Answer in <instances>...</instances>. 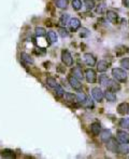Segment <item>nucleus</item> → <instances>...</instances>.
Returning <instances> with one entry per match:
<instances>
[{
	"instance_id": "obj_33",
	"label": "nucleus",
	"mask_w": 129,
	"mask_h": 159,
	"mask_svg": "<svg viewBox=\"0 0 129 159\" xmlns=\"http://www.w3.org/2000/svg\"><path fill=\"white\" fill-rule=\"evenodd\" d=\"M121 66L125 69H129V57H125L121 60Z\"/></svg>"
},
{
	"instance_id": "obj_17",
	"label": "nucleus",
	"mask_w": 129,
	"mask_h": 159,
	"mask_svg": "<svg viewBox=\"0 0 129 159\" xmlns=\"http://www.w3.org/2000/svg\"><path fill=\"white\" fill-rule=\"evenodd\" d=\"M21 59H22L23 62L26 63V64H34L32 57H31L28 53H26V52H22V53H21Z\"/></svg>"
},
{
	"instance_id": "obj_16",
	"label": "nucleus",
	"mask_w": 129,
	"mask_h": 159,
	"mask_svg": "<svg viewBox=\"0 0 129 159\" xmlns=\"http://www.w3.org/2000/svg\"><path fill=\"white\" fill-rule=\"evenodd\" d=\"M90 131H92V133L94 134V135H99V133H100L101 131V126L99 122H94V123H92L90 125Z\"/></svg>"
},
{
	"instance_id": "obj_9",
	"label": "nucleus",
	"mask_w": 129,
	"mask_h": 159,
	"mask_svg": "<svg viewBox=\"0 0 129 159\" xmlns=\"http://www.w3.org/2000/svg\"><path fill=\"white\" fill-rule=\"evenodd\" d=\"M107 89L112 92H117V91L121 90V85L116 81V80H111L109 79V82L107 85Z\"/></svg>"
},
{
	"instance_id": "obj_30",
	"label": "nucleus",
	"mask_w": 129,
	"mask_h": 159,
	"mask_svg": "<svg viewBox=\"0 0 129 159\" xmlns=\"http://www.w3.org/2000/svg\"><path fill=\"white\" fill-rule=\"evenodd\" d=\"M36 35L38 37H44L46 35V30L43 27H37L36 28Z\"/></svg>"
},
{
	"instance_id": "obj_13",
	"label": "nucleus",
	"mask_w": 129,
	"mask_h": 159,
	"mask_svg": "<svg viewBox=\"0 0 129 159\" xmlns=\"http://www.w3.org/2000/svg\"><path fill=\"white\" fill-rule=\"evenodd\" d=\"M128 111H129V105L127 103H121V104L117 106V113L123 115V116H125Z\"/></svg>"
},
{
	"instance_id": "obj_8",
	"label": "nucleus",
	"mask_w": 129,
	"mask_h": 159,
	"mask_svg": "<svg viewBox=\"0 0 129 159\" xmlns=\"http://www.w3.org/2000/svg\"><path fill=\"white\" fill-rule=\"evenodd\" d=\"M69 27L72 31H76L78 29L81 27V21L78 19V17H73V19H70L69 20Z\"/></svg>"
},
{
	"instance_id": "obj_23",
	"label": "nucleus",
	"mask_w": 129,
	"mask_h": 159,
	"mask_svg": "<svg viewBox=\"0 0 129 159\" xmlns=\"http://www.w3.org/2000/svg\"><path fill=\"white\" fill-rule=\"evenodd\" d=\"M108 82H109V78H108L107 75H100V76H99V83H100L101 85L107 87Z\"/></svg>"
},
{
	"instance_id": "obj_38",
	"label": "nucleus",
	"mask_w": 129,
	"mask_h": 159,
	"mask_svg": "<svg viewBox=\"0 0 129 159\" xmlns=\"http://www.w3.org/2000/svg\"><path fill=\"white\" fill-rule=\"evenodd\" d=\"M123 4L126 8H129V0H123Z\"/></svg>"
},
{
	"instance_id": "obj_1",
	"label": "nucleus",
	"mask_w": 129,
	"mask_h": 159,
	"mask_svg": "<svg viewBox=\"0 0 129 159\" xmlns=\"http://www.w3.org/2000/svg\"><path fill=\"white\" fill-rule=\"evenodd\" d=\"M112 76L114 77L115 80L125 82L127 80V74L123 68H113L112 69Z\"/></svg>"
},
{
	"instance_id": "obj_7",
	"label": "nucleus",
	"mask_w": 129,
	"mask_h": 159,
	"mask_svg": "<svg viewBox=\"0 0 129 159\" xmlns=\"http://www.w3.org/2000/svg\"><path fill=\"white\" fill-rule=\"evenodd\" d=\"M116 135H117V139L121 141V143H126L129 144V133L124 130H118L116 132Z\"/></svg>"
},
{
	"instance_id": "obj_28",
	"label": "nucleus",
	"mask_w": 129,
	"mask_h": 159,
	"mask_svg": "<svg viewBox=\"0 0 129 159\" xmlns=\"http://www.w3.org/2000/svg\"><path fill=\"white\" fill-rule=\"evenodd\" d=\"M84 4L86 7L87 10H92V9L95 8V1L94 0H84Z\"/></svg>"
},
{
	"instance_id": "obj_37",
	"label": "nucleus",
	"mask_w": 129,
	"mask_h": 159,
	"mask_svg": "<svg viewBox=\"0 0 129 159\" xmlns=\"http://www.w3.org/2000/svg\"><path fill=\"white\" fill-rule=\"evenodd\" d=\"M104 10V4H100V8L98 7V9H97V12H99V13H101V12Z\"/></svg>"
},
{
	"instance_id": "obj_22",
	"label": "nucleus",
	"mask_w": 129,
	"mask_h": 159,
	"mask_svg": "<svg viewBox=\"0 0 129 159\" xmlns=\"http://www.w3.org/2000/svg\"><path fill=\"white\" fill-rule=\"evenodd\" d=\"M46 83L50 88H56L57 85H58V82H57V80L53 77H48V79H46Z\"/></svg>"
},
{
	"instance_id": "obj_12",
	"label": "nucleus",
	"mask_w": 129,
	"mask_h": 159,
	"mask_svg": "<svg viewBox=\"0 0 129 159\" xmlns=\"http://www.w3.org/2000/svg\"><path fill=\"white\" fill-rule=\"evenodd\" d=\"M84 61L88 66H95L96 65V57L94 56L93 54L90 53H85L84 54Z\"/></svg>"
},
{
	"instance_id": "obj_39",
	"label": "nucleus",
	"mask_w": 129,
	"mask_h": 159,
	"mask_svg": "<svg viewBox=\"0 0 129 159\" xmlns=\"http://www.w3.org/2000/svg\"><path fill=\"white\" fill-rule=\"evenodd\" d=\"M98 1H99V0H98Z\"/></svg>"
},
{
	"instance_id": "obj_25",
	"label": "nucleus",
	"mask_w": 129,
	"mask_h": 159,
	"mask_svg": "<svg viewBox=\"0 0 129 159\" xmlns=\"http://www.w3.org/2000/svg\"><path fill=\"white\" fill-rule=\"evenodd\" d=\"M72 8L76 11L82 9V1L81 0H72Z\"/></svg>"
},
{
	"instance_id": "obj_15",
	"label": "nucleus",
	"mask_w": 129,
	"mask_h": 159,
	"mask_svg": "<svg viewBox=\"0 0 129 159\" xmlns=\"http://www.w3.org/2000/svg\"><path fill=\"white\" fill-rule=\"evenodd\" d=\"M107 17H108V20H109L111 23H113V24H116L117 21H118L117 13L114 12V11H108L107 12Z\"/></svg>"
},
{
	"instance_id": "obj_19",
	"label": "nucleus",
	"mask_w": 129,
	"mask_h": 159,
	"mask_svg": "<svg viewBox=\"0 0 129 159\" xmlns=\"http://www.w3.org/2000/svg\"><path fill=\"white\" fill-rule=\"evenodd\" d=\"M1 157L2 158H15V154L13 151H11V149H3L2 152H1Z\"/></svg>"
},
{
	"instance_id": "obj_35",
	"label": "nucleus",
	"mask_w": 129,
	"mask_h": 159,
	"mask_svg": "<svg viewBox=\"0 0 129 159\" xmlns=\"http://www.w3.org/2000/svg\"><path fill=\"white\" fill-rule=\"evenodd\" d=\"M119 127L122 128H128L129 127V118H123L119 122Z\"/></svg>"
},
{
	"instance_id": "obj_21",
	"label": "nucleus",
	"mask_w": 129,
	"mask_h": 159,
	"mask_svg": "<svg viewBox=\"0 0 129 159\" xmlns=\"http://www.w3.org/2000/svg\"><path fill=\"white\" fill-rule=\"evenodd\" d=\"M104 97H106V99L109 101V102H115L116 101V95L114 94V92H112V91L108 90L106 93H104Z\"/></svg>"
},
{
	"instance_id": "obj_4",
	"label": "nucleus",
	"mask_w": 129,
	"mask_h": 159,
	"mask_svg": "<svg viewBox=\"0 0 129 159\" xmlns=\"http://www.w3.org/2000/svg\"><path fill=\"white\" fill-rule=\"evenodd\" d=\"M118 146H119V143L116 141L115 139H111L109 140L107 142V148H108V151L110 152H112V153H117V149H118Z\"/></svg>"
},
{
	"instance_id": "obj_27",
	"label": "nucleus",
	"mask_w": 129,
	"mask_h": 159,
	"mask_svg": "<svg viewBox=\"0 0 129 159\" xmlns=\"http://www.w3.org/2000/svg\"><path fill=\"white\" fill-rule=\"evenodd\" d=\"M68 6L67 0H56V7L59 9H66Z\"/></svg>"
},
{
	"instance_id": "obj_20",
	"label": "nucleus",
	"mask_w": 129,
	"mask_h": 159,
	"mask_svg": "<svg viewBox=\"0 0 129 159\" xmlns=\"http://www.w3.org/2000/svg\"><path fill=\"white\" fill-rule=\"evenodd\" d=\"M64 100H66V102L76 103V95H74V94H72V93H69V92L64 93Z\"/></svg>"
},
{
	"instance_id": "obj_34",
	"label": "nucleus",
	"mask_w": 129,
	"mask_h": 159,
	"mask_svg": "<svg viewBox=\"0 0 129 159\" xmlns=\"http://www.w3.org/2000/svg\"><path fill=\"white\" fill-rule=\"evenodd\" d=\"M83 105L86 108H93L94 107V101L92 99H86L85 102L83 103Z\"/></svg>"
},
{
	"instance_id": "obj_26",
	"label": "nucleus",
	"mask_w": 129,
	"mask_h": 159,
	"mask_svg": "<svg viewBox=\"0 0 129 159\" xmlns=\"http://www.w3.org/2000/svg\"><path fill=\"white\" fill-rule=\"evenodd\" d=\"M69 20H70V17H69V14H62L60 16V20H59V23L62 24V26H64L66 24L69 23Z\"/></svg>"
},
{
	"instance_id": "obj_31",
	"label": "nucleus",
	"mask_w": 129,
	"mask_h": 159,
	"mask_svg": "<svg viewBox=\"0 0 129 159\" xmlns=\"http://www.w3.org/2000/svg\"><path fill=\"white\" fill-rule=\"evenodd\" d=\"M48 39H50L51 42H56L57 41V35L55 31H48Z\"/></svg>"
},
{
	"instance_id": "obj_14",
	"label": "nucleus",
	"mask_w": 129,
	"mask_h": 159,
	"mask_svg": "<svg viewBox=\"0 0 129 159\" xmlns=\"http://www.w3.org/2000/svg\"><path fill=\"white\" fill-rule=\"evenodd\" d=\"M109 68V63L107 61H99L97 63V71L100 73H104Z\"/></svg>"
},
{
	"instance_id": "obj_6",
	"label": "nucleus",
	"mask_w": 129,
	"mask_h": 159,
	"mask_svg": "<svg viewBox=\"0 0 129 159\" xmlns=\"http://www.w3.org/2000/svg\"><path fill=\"white\" fill-rule=\"evenodd\" d=\"M92 95H93V97L96 100V101H98V102H102V100H103L104 97V94L103 92H102V90H101L100 88H94L93 90H92Z\"/></svg>"
},
{
	"instance_id": "obj_36",
	"label": "nucleus",
	"mask_w": 129,
	"mask_h": 159,
	"mask_svg": "<svg viewBox=\"0 0 129 159\" xmlns=\"http://www.w3.org/2000/svg\"><path fill=\"white\" fill-rule=\"evenodd\" d=\"M89 30L87 28H82L81 29V31H80V37H82V38H85V37H87V36H89Z\"/></svg>"
},
{
	"instance_id": "obj_18",
	"label": "nucleus",
	"mask_w": 129,
	"mask_h": 159,
	"mask_svg": "<svg viewBox=\"0 0 129 159\" xmlns=\"http://www.w3.org/2000/svg\"><path fill=\"white\" fill-rule=\"evenodd\" d=\"M128 153H129L128 144H126V143H122V144H119V146H118V149H117V154L126 155V154H128Z\"/></svg>"
},
{
	"instance_id": "obj_11",
	"label": "nucleus",
	"mask_w": 129,
	"mask_h": 159,
	"mask_svg": "<svg viewBox=\"0 0 129 159\" xmlns=\"http://www.w3.org/2000/svg\"><path fill=\"white\" fill-rule=\"evenodd\" d=\"M100 139L101 141L103 143H107L111 137H112V133H111V131L108 130V129H104V130H101L100 131Z\"/></svg>"
},
{
	"instance_id": "obj_3",
	"label": "nucleus",
	"mask_w": 129,
	"mask_h": 159,
	"mask_svg": "<svg viewBox=\"0 0 129 159\" xmlns=\"http://www.w3.org/2000/svg\"><path fill=\"white\" fill-rule=\"evenodd\" d=\"M85 78L89 83H95L96 80H97V75H96V71L92 68H87L85 71Z\"/></svg>"
},
{
	"instance_id": "obj_24",
	"label": "nucleus",
	"mask_w": 129,
	"mask_h": 159,
	"mask_svg": "<svg viewBox=\"0 0 129 159\" xmlns=\"http://www.w3.org/2000/svg\"><path fill=\"white\" fill-rule=\"evenodd\" d=\"M86 99H87L86 94L83 93V92H79V93H78V95H76V102L81 103V104H83Z\"/></svg>"
},
{
	"instance_id": "obj_10",
	"label": "nucleus",
	"mask_w": 129,
	"mask_h": 159,
	"mask_svg": "<svg viewBox=\"0 0 129 159\" xmlns=\"http://www.w3.org/2000/svg\"><path fill=\"white\" fill-rule=\"evenodd\" d=\"M71 75H72L73 77H75L76 79L79 80H83L84 79V74H83V71H82L81 67H73L72 69H71Z\"/></svg>"
},
{
	"instance_id": "obj_2",
	"label": "nucleus",
	"mask_w": 129,
	"mask_h": 159,
	"mask_svg": "<svg viewBox=\"0 0 129 159\" xmlns=\"http://www.w3.org/2000/svg\"><path fill=\"white\" fill-rule=\"evenodd\" d=\"M62 61L66 66H72L73 59L71 53L68 50H62Z\"/></svg>"
},
{
	"instance_id": "obj_29",
	"label": "nucleus",
	"mask_w": 129,
	"mask_h": 159,
	"mask_svg": "<svg viewBox=\"0 0 129 159\" xmlns=\"http://www.w3.org/2000/svg\"><path fill=\"white\" fill-rule=\"evenodd\" d=\"M55 89V95H56L57 97H64V89L60 87V85H57L56 88H54Z\"/></svg>"
},
{
	"instance_id": "obj_32",
	"label": "nucleus",
	"mask_w": 129,
	"mask_h": 159,
	"mask_svg": "<svg viewBox=\"0 0 129 159\" xmlns=\"http://www.w3.org/2000/svg\"><path fill=\"white\" fill-rule=\"evenodd\" d=\"M58 33L62 38H66L69 36V33H68V30L64 27H58Z\"/></svg>"
},
{
	"instance_id": "obj_5",
	"label": "nucleus",
	"mask_w": 129,
	"mask_h": 159,
	"mask_svg": "<svg viewBox=\"0 0 129 159\" xmlns=\"http://www.w3.org/2000/svg\"><path fill=\"white\" fill-rule=\"evenodd\" d=\"M68 81H69L70 85L72 87L73 89H74V90L80 91V90L82 89V83H81V81H80L79 79H76L75 77H73L72 75L68 77Z\"/></svg>"
}]
</instances>
